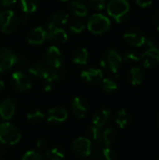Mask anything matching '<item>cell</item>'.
<instances>
[{"mask_svg":"<svg viewBox=\"0 0 159 160\" xmlns=\"http://www.w3.org/2000/svg\"><path fill=\"white\" fill-rule=\"evenodd\" d=\"M0 160H2V159H1V158H0Z\"/></svg>","mask_w":159,"mask_h":160,"instance_id":"obj_44","label":"cell"},{"mask_svg":"<svg viewBox=\"0 0 159 160\" xmlns=\"http://www.w3.org/2000/svg\"><path fill=\"white\" fill-rule=\"evenodd\" d=\"M68 20H69V17H68L67 13H66L64 11H59V12H56L52 16L51 22L55 26L61 27V26L67 24L68 22Z\"/></svg>","mask_w":159,"mask_h":160,"instance_id":"obj_29","label":"cell"},{"mask_svg":"<svg viewBox=\"0 0 159 160\" xmlns=\"http://www.w3.org/2000/svg\"><path fill=\"white\" fill-rule=\"evenodd\" d=\"M81 77L83 81L90 84H97L103 79V72L99 68H90L81 72Z\"/></svg>","mask_w":159,"mask_h":160,"instance_id":"obj_13","label":"cell"},{"mask_svg":"<svg viewBox=\"0 0 159 160\" xmlns=\"http://www.w3.org/2000/svg\"><path fill=\"white\" fill-rule=\"evenodd\" d=\"M1 2V5L5 8H9V7H12L13 5L16 4L17 0H0Z\"/></svg>","mask_w":159,"mask_h":160,"instance_id":"obj_38","label":"cell"},{"mask_svg":"<svg viewBox=\"0 0 159 160\" xmlns=\"http://www.w3.org/2000/svg\"><path fill=\"white\" fill-rule=\"evenodd\" d=\"M61 1H68V0H61Z\"/></svg>","mask_w":159,"mask_h":160,"instance_id":"obj_43","label":"cell"},{"mask_svg":"<svg viewBox=\"0 0 159 160\" xmlns=\"http://www.w3.org/2000/svg\"><path fill=\"white\" fill-rule=\"evenodd\" d=\"M102 88L106 93H112L118 88V82L116 77H107L102 79Z\"/></svg>","mask_w":159,"mask_h":160,"instance_id":"obj_26","label":"cell"},{"mask_svg":"<svg viewBox=\"0 0 159 160\" xmlns=\"http://www.w3.org/2000/svg\"><path fill=\"white\" fill-rule=\"evenodd\" d=\"M45 40H47V31L41 26L34 28L27 36V42L31 45H40Z\"/></svg>","mask_w":159,"mask_h":160,"instance_id":"obj_16","label":"cell"},{"mask_svg":"<svg viewBox=\"0 0 159 160\" xmlns=\"http://www.w3.org/2000/svg\"><path fill=\"white\" fill-rule=\"evenodd\" d=\"M72 151L82 158H88L93 152L92 142L88 138L79 137L72 142Z\"/></svg>","mask_w":159,"mask_h":160,"instance_id":"obj_8","label":"cell"},{"mask_svg":"<svg viewBox=\"0 0 159 160\" xmlns=\"http://www.w3.org/2000/svg\"><path fill=\"white\" fill-rule=\"evenodd\" d=\"M87 29L95 34L101 35L106 33L111 27V21L108 17L103 14L97 13L92 15L87 21Z\"/></svg>","mask_w":159,"mask_h":160,"instance_id":"obj_5","label":"cell"},{"mask_svg":"<svg viewBox=\"0 0 159 160\" xmlns=\"http://www.w3.org/2000/svg\"><path fill=\"white\" fill-rule=\"evenodd\" d=\"M89 105L85 98L82 97H76L71 102V110L78 118H83L88 112Z\"/></svg>","mask_w":159,"mask_h":160,"instance_id":"obj_14","label":"cell"},{"mask_svg":"<svg viewBox=\"0 0 159 160\" xmlns=\"http://www.w3.org/2000/svg\"><path fill=\"white\" fill-rule=\"evenodd\" d=\"M0 118H1V117H0Z\"/></svg>","mask_w":159,"mask_h":160,"instance_id":"obj_46","label":"cell"},{"mask_svg":"<svg viewBox=\"0 0 159 160\" xmlns=\"http://www.w3.org/2000/svg\"><path fill=\"white\" fill-rule=\"evenodd\" d=\"M46 157L49 160H63L65 153L60 147H52L46 152Z\"/></svg>","mask_w":159,"mask_h":160,"instance_id":"obj_31","label":"cell"},{"mask_svg":"<svg viewBox=\"0 0 159 160\" xmlns=\"http://www.w3.org/2000/svg\"><path fill=\"white\" fill-rule=\"evenodd\" d=\"M18 55L12 51L2 48L0 49V73H5L16 66Z\"/></svg>","mask_w":159,"mask_h":160,"instance_id":"obj_9","label":"cell"},{"mask_svg":"<svg viewBox=\"0 0 159 160\" xmlns=\"http://www.w3.org/2000/svg\"><path fill=\"white\" fill-rule=\"evenodd\" d=\"M49 69L50 67L45 66L43 64H34L28 68V72L31 76L44 81L48 75Z\"/></svg>","mask_w":159,"mask_h":160,"instance_id":"obj_20","label":"cell"},{"mask_svg":"<svg viewBox=\"0 0 159 160\" xmlns=\"http://www.w3.org/2000/svg\"><path fill=\"white\" fill-rule=\"evenodd\" d=\"M122 61L123 59L119 52L111 49L103 54L100 61V65L106 71L112 74H116L122 65Z\"/></svg>","mask_w":159,"mask_h":160,"instance_id":"obj_4","label":"cell"},{"mask_svg":"<svg viewBox=\"0 0 159 160\" xmlns=\"http://www.w3.org/2000/svg\"><path fill=\"white\" fill-rule=\"evenodd\" d=\"M10 84L18 92H26L32 87L30 77L22 71H15L11 75Z\"/></svg>","mask_w":159,"mask_h":160,"instance_id":"obj_7","label":"cell"},{"mask_svg":"<svg viewBox=\"0 0 159 160\" xmlns=\"http://www.w3.org/2000/svg\"><path fill=\"white\" fill-rule=\"evenodd\" d=\"M153 22H154V25L156 26V28L159 31V9H157L153 16Z\"/></svg>","mask_w":159,"mask_h":160,"instance_id":"obj_37","label":"cell"},{"mask_svg":"<svg viewBox=\"0 0 159 160\" xmlns=\"http://www.w3.org/2000/svg\"><path fill=\"white\" fill-rule=\"evenodd\" d=\"M112 112L109 109H101L96 112L93 115L92 123L97 128H103L111 119Z\"/></svg>","mask_w":159,"mask_h":160,"instance_id":"obj_19","label":"cell"},{"mask_svg":"<svg viewBox=\"0 0 159 160\" xmlns=\"http://www.w3.org/2000/svg\"><path fill=\"white\" fill-rule=\"evenodd\" d=\"M18 26V18L11 9H6L0 12V30L4 34L13 33Z\"/></svg>","mask_w":159,"mask_h":160,"instance_id":"obj_6","label":"cell"},{"mask_svg":"<svg viewBox=\"0 0 159 160\" xmlns=\"http://www.w3.org/2000/svg\"><path fill=\"white\" fill-rule=\"evenodd\" d=\"M93 160H117L114 151L106 145H101L97 147L94 152H92Z\"/></svg>","mask_w":159,"mask_h":160,"instance_id":"obj_17","label":"cell"},{"mask_svg":"<svg viewBox=\"0 0 159 160\" xmlns=\"http://www.w3.org/2000/svg\"><path fill=\"white\" fill-rule=\"evenodd\" d=\"M43 89L44 91L46 92H50L52 88H53V83L52 82H46V81H43Z\"/></svg>","mask_w":159,"mask_h":160,"instance_id":"obj_39","label":"cell"},{"mask_svg":"<svg viewBox=\"0 0 159 160\" xmlns=\"http://www.w3.org/2000/svg\"><path fill=\"white\" fill-rule=\"evenodd\" d=\"M157 127H158L159 128V112L157 113Z\"/></svg>","mask_w":159,"mask_h":160,"instance_id":"obj_42","label":"cell"},{"mask_svg":"<svg viewBox=\"0 0 159 160\" xmlns=\"http://www.w3.org/2000/svg\"><path fill=\"white\" fill-rule=\"evenodd\" d=\"M144 71L139 67H133L128 73V79L132 85H140L144 80Z\"/></svg>","mask_w":159,"mask_h":160,"instance_id":"obj_21","label":"cell"},{"mask_svg":"<svg viewBox=\"0 0 159 160\" xmlns=\"http://www.w3.org/2000/svg\"><path fill=\"white\" fill-rule=\"evenodd\" d=\"M157 160H159V158H158V159H157Z\"/></svg>","mask_w":159,"mask_h":160,"instance_id":"obj_45","label":"cell"},{"mask_svg":"<svg viewBox=\"0 0 159 160\" xmlns=\"http://www.w3.org/2000/svg\"><path fill=\"white\" fill-rule=\"evenodd\" d=\"M16 111V104L12 98H6L0 103V117L7 121L12 118Z\"/></svg>","mask_w":159,"mask_h":160,"instance_id":"obj_18","label":"cell"},{"mask_svg":"<svg viewBox=\"0 0 159 160\" xmlns=\"http://www.w3.org/2000/svg\"><path fill=\"white\" fill-rule=\"evenodd\" d=\"M107 12L116 22H125L130 15L129 3L127 0H111L107 5Z\"/></svg>","mask_w":159,"mask_h":160,"instance_id":"obj_1","label":"cell"},{"mask_svg":"<svg viewBox=\"0 0 159 160\" xmlns=\"http://www.w3.org/2000/svg\"><path fill=\"white\" fill-rule=\"evenodd\" d=\"M22 160H44V158L39 152L36 150H30L24 153Z\"/></svg>","mask_w":159,"mask_h":160,"instance_id":"obj_32","label":"cell"},{"mask_svg":"<svg viewBox=\"0 0 159 160\" xmlns=\"http://www.w3.org/2000/svg\"><path fill=\"white\" fill-rule=\"evenodd\" d=\"M145 44L148 45L147 51L141 54L140 60L146 68H156L159 64V46L157 42L152 38H146Z\"/></svg>","mask_w":159,"mask_h":160,"instance_id":"obj_3","label":"cell"},{"mask_svg":"<svg viewBox=\"0 0 159 160\" xmlns=\"http://www.w3.org/2000/svg\"><path fill=\"white\" fill-rule=\"evenodd\" d=\"M115 123L119 128H126L130 123V114L126 109H121L117 112L115 116Z\"/></svg>","mask_w":159,"mask_h":160,"instance_id":"obj_23","label":"cell"},{"mask_svg":"<svg viewBox=\"0 0 159 160\" xmlns=\"http://www.w3.org/2000/svg\"><path fill=\"white\" fill-rule=\"evenodd\" d=\"M21 138L22 132L18 127L9 122L0 124V143L5 145H14L20 142Z\"/></svg>","mask_w":159,"mask_h":160,"instance_id":"obj_2","label":"cell"},{"mask_svg":"<svg viewBox=\"0 0 159 160\" xmlns=\"http://www.w3.org/2000/svg\"><path fill=\"white\" fill-rule=\"evenodd\" d=\"M124 40L133 47H141L145 44L146 37L142 30L131 29L124 34Z\"/></svg>","mask_w":159,"mask_h":160,"instance_id":"obj_12","label":"cell"},{"mask_svg":"<svg viewBox=\"0 0 159 160\" xmlns=\"http://www.w3.org/2000/svg\"><path fill=\"white\" fill-rule=\"evenodd\" d=\"M116 137H117V134H116L115 128L112 127H109L105 130H103L102 143H104V145H106V146H110L114 142Z\"/></svg>","mask_w":159,"mask_h":160,"instance_id":"obj_28","label":"cell"},{"mask_svg":"<svg viewBox=\"0 0 159 160\" xmlns=\"http://www.w3.org/2000/svg\"><path fill=\"white\" fill-rule=\"evenodd\" d=\"M136 4L142 8H146V7H149L152 5L153 3V0H135Z\"/></svg>","mask_w":159,"mask_h":160,"instance_id":"obj_36","label":"cell"},{"mask_svg":"<svg viewBox=\"0 0 159 160\" xmlns=\"http://www.w3.org/2000/svg\"><path fill=\"white\" fill-rule=\"evenodd\" d=\"M69 8L70 11L79 18L85 17L88 14L87 7L80 0H72L69 4Z\"/></svg>","mask_w":159,"mask_h":160,"instance_id":"obj_22","label":"cell"},{"mask_svg":"<svg viewBox=\"0 0 159 160\" xmlns=\"http://www.w3.org/2000/svg\"><path fill=\"white\" fill-rule=\"evenodd\" d=\"M43 118H44V113L38 110H36V111H33V112H30L27 113V119L31 122H34V123L39 122Z\"/></svg>","mask_w":159,"mask_h":160,"instance_id":"obj_33","label":"cell"},{"mask_svg":"<svg viewBox=\"0 0 159 160\" xmlns=\"http://www.w3.org/2000/svg\"><path fill=\"white\" fill-rule=\"evenodd\" d=\"M22 10L25 15L35 12L38 7V0H20Z\"/></svg>","mask_w":159,"mask_h":160,"instance_id":"obj_27","label":"cell"},{"mask_svg":"<svg viewBox=\"0 0 159 160\" xmlns=\"http://www.w3.org/2000/svg\"><path fill=\"white\" fill-rule=\"evenodd\" d=\"M47 40L56 43H66L68 39L67 32L61 27L53 25L51 22L47 25Z\"/></svg>","mask_w":159,"mask_h":160,"instance_id":"obj_11","label":"cell"},{"mask_svg":"<svg viewBox=\"0 0 159 160\" xmlns=\"http://www.w3.org/2000/svg\"><path fill=\"white\" fill-rule=\"evenodd\" d=\"M36 145H37V148H42V147L45 145V141H44L42 138L37 139V141H36Z\"/></svg>","mask_w":159,"mask_h":160,"instance_id":"obj_40","label":"cell"},{"mask_svg":"<svg viewBox=\"0 0 159 160\" xmlns=\"http://www.w3.org/2000/svg\"><path fill=\"white\" fill-rule=\"evenodd\" d=\"M89 57L88 51L85 48H79L73 53V63L77 65H85Z\"/></svg>","mask_w":159,"mask_h":160,"instance_id":"obj_24","label":"cell"},{"mask_svg":"<svg viewBox=\"0 0 159 160\" xmlns=\"http://www.w3.org/2000/svg\"><path fill=\"white\" fill-rule=\"evenodd\" d=\"M88 134L90 141L97 143V144H101L103 141V131L101 130V128H97L94 125H92L88 128Z\"/></svg>","mask_w":159,"mask_h":160,"instance_id":"obj_25","label":"cell"},{"mask_svg":"<svg viewBox=\"0 0 159 160\" xmlns=\"http://www.w3.org/2000/svg\"><path fill=\"white\" fill-rule=\"evenodd\" d=\"M140 57H141V55H139L136 52L129 51L125 53L124 60L126 62H137L140 60Z\"/></svg>","mask_w":159,"mask_h":160,"instance_id":"obj_35","label":"cell"},{"mask_svg":"<svg viewBox=\"0 0 159 160\" xmlns=\"http://www.w3.org/2000/svg\"><path fill=\"white\" fill-rule=\"evenodd\" d=\"M85 28V24L83 21L80 18H76L72 20L68 24V29L73 34H80L82 33Z\"/></svg>","mask_w":159,"mask_h":160,"instance_id":"obj_30","label":"cell"},{"mask_svg":"<svg viewBox=\"0 0 159 160\" xmlns=\"http://www.w3.org/2000/svg\"><path fill=\"white\" fill-rule=\"evenodd\" d=\"M90 6L97 10H103L106 8V0H88Z\"/></svg>","mask_w":159,"mask_h":160,"instance_id":"obj_34","label":"cell"},{"mask_svg":"<svg viewBox=\"0 0 159 160\" xmlns=\"http://www.w3.org/2000/svg\"><path fill=\"white\" fill-rule=\"evenodd\" d=\"M4 86H5V83H4V82L0 79V92L4 89Z\"/></svg>","mask_w":159,"mask_h":160,"instance_id":"obj_41","label":"cell"},{"mask_svg":"<svg viewBox=\"0 0 159 160\" xmlns=\"http://www.w3.org/2000/svg\"><path fill=\"white\" fill-rule=\"evenodd\" d=\"M68 117L67 111L63 107H54L49 110L47 114V120L52 124H59L65 122Z\"/></svg>","mask_w":159,"mask_h":160,"instance_id":"obj_15","label":"cell"},{"mask_svg":"<svg viewBox=\"0 0 159 160\" xmlns=\"http://www.w3.org/2000/svg\"><path fill=\"white\" fill-rule=\"evenodd\" d=\"M45 61L47 66L52 68H59L63 62L61 51L56 46H50L45 52Z\"/></svg>","mask_w":159,"mask_h":160,"instance_id":"obj_10","label":"cell"}]
</instances>
